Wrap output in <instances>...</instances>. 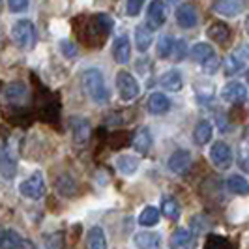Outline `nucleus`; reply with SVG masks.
I'll return each instance as SVG.
<instances>
[{"instance_id": "1", "label": "nucleus", "mask_w": 249, "mask_h": 249, "mask_svg": "<svg viewBox=\"0 0 249 249\" xmlns=\"http://www.w3.org/2000/svg\"><path fill=\"white\" fill-rule=\"evenodd\" d=\"M81 81H83V88L88 94V98L94 103L100 105L109 100V88L105 85V77L98 68H87L83 71Z\"/></svg>"}, {"instance_id": "2", "label": "nucleus", "mask_w": 249, "mask_h": 249, "mask_svg": "<svg viewBox=\"0 0 249 249\" xmlns=\"http://www.w3.org/2000/svg\"><path fill=\"white\" fill-rule=\"evenodd\" d=\"M12 37L13 41L17 43V47H21V49L25 51L32 49L37 41L36 26H34L32 21H28V19H19L12 26Z\"/></svg>"}, {"instance_id": "3", "label": "nucleus", "mask_w": 249, "mask_h": 249, "mask_svg": "<svg viewBox=\"0 0 249 249\" xmlns=\"http://www.w3.org/2000/svg\"><path fill=\"white\" fill-rule=\"evenodd\" d=\"M19 193L25 197V199L30 200H39L45 197L47 193V186H45V180H43V175L36 171L28 176L26 180H23L19 184Z\"/></svg>"}, {"instance_id": "4", "label": "nucleus", "mask_w": 249, "mask_h": 249, "mask_svg": "<svg viewBox=\"0 0 249 249\" xmlns=\"http://www.w3.org/2000/svg\"><path fill=\"white\" fill-rule=\"evenodd\" d=\"M116 90H118V96L124 101H133L141 94L137 79L125 70H120L116 73Z\"/></svg>"}, {"instance_id": "5", "label": "nucleus", "mask_w": 249, "mask_h": 249, "mask_svg": "<svg viewBox=\"0 0 249 249\" xmlns=\"http://www.w3.org/2000/svg\"><path fill=\"white\" fill-rule=\"evenodd\" d=\"M210 161L219 171H227L232 165V150L225 141H215L210 148Z\"/></svg>"}, {"instance_id": "6", "label": "nucleus", "mask_w": 249, "mask_h": 249, "mask_svg": "<svg viewBox=\"0 0 249 249\" xmlns=\"http://www.w3.org/2000/svg\"><path fill=\"white\" fill-rule=\"evenodd\" d=\"M219 94H221V100L227 101V103H232V105L244 103V101L248 100V88H246L244 83H240L236 79L225 83Z\"/></svg>"}, {"instance_id": "7", "label": "nucleus", "mask_w": 249, "mask_h": 249, "mask_svg": "<svg viewBox=\"0 0 249 249\" xmlns=\"http://www.w3.org/2000/svg\"><path fill=\"white\" fill-rule=\"evenodd\" d=\"M167 21V8L165 4L160 2V0H154L150 2L148 8H146V26L150 30H160Z\"/></svg>"}, {"instance_id": "8", "label": "nucleus", "mask_w": 249, "mask_h": 249, "mask_svg": "<svg viewBox=\"0 0 249 249\" xmlns=\"http://www.w3.org/2000/svg\"><path fill=\"white\" fill-rule=\"evenodd\" d=\"M175 19L178 26H182V28H195L199 25V12H197V8L193 4L184 2V4H180L176 8Z\"/></svg>"}, {"instance_id": "9", "label": "nucleus", "mask_w": 249, "mask_h": 249, "mask_svg": "<svg viewBox=\"0 0 249 249\" xmlns=\"http://www.w3.org/2000/svg\"><path fill=\"white\" fill-rule=\"evenodd\" d=\"M248 58H249L248 45H242V47H238L236 51H232V53L227 56V60H225V73L229 75V77L238 73V71L244 68V64H246Z\"/></svg>"}, {"instance_id": "10", "label": "nucleus", "mask_w": 249, "mask_h": 249, "mask_svg": "<svg viewBox=\"0 0 249 249\" xmlns=\"http://www.w3.org/2000/svg\"><path fill=\"white\" fill-rule=\"evenodd\" d=\"M191 160H193V156H191V152L186 148H180L173 152L171 154V158H169V171L171 173H175V175H184L187 169H189V165H191Z\"/></svg>"}, {"instance_id": "11", "label": "nucleus", "mask_w": 249, "mask_h": 249, "mask_svg": "<svg viewBox=\"0 0 249 249\" xmlns=\"http://www.w3.org/2000/svg\"><path fill=\"white\" fill-rule=\"evenodd\" d=\"M133 246L137 249H163L161 236L154 231H139L133 236Z\"/></svg>"}, {"instance_id": "12", "label": "nucleus", "mask_w": 249, "mask_h": 249, "mask_svg": "<svg viewBox=\"0 0 249 249\" xmlns=\"http://www.w3.org/2000/svg\"><path fill=\"white\" fill-rule=\"evenodd\" d=\"M169 246H171V249H195L197 240H195L193 232H189L186 229H176L171 234Z\"/></svg>"}, {"instance_id": "13", "label": "nucleus", "mask_w": 249, "mask_h": 249, "mask_svg": "<svg viewBox=\"0 0 249 249\" xmlns=\"http://www.w3.org/2000/svg\"><path fill=\"white\" fill-rule=\"evenodd\" d=\"M112 56L118 64H127L131 58V43L127 36H116L112 41Z\"/></svg>"}, {"instance_id": "14", "label": "nucleus", "mask_w": 249, "mask_h": 249, "mask_svg": "<svg viewBox=\"0 0 249 249\" xmlns=\"http://www.w3.org/2000/svg\"><path fill=\"white\" fill-rule=\"evenodd\" d=\"M114 165H116V171L120 175L129 178V176H133L139 171V158L133 156V154H120L114 160Z\"/></svg>"}, {"instance_id": "15", "label": "nucleus", "mask_w": 249, "mask_h": 249, "mask_svg": "<svg viewBox=\"0 0 249 249\" xmlns=\"http://www.w3.org/2000/svg\"><path fill=\"white\" fill-rule=\"evenodd\" d=\"M171 100L163 94V92H154V94H150L148 101H146V109H148L150 114H156V116H160V114H165V112L171 111Z\"/></svg>"}, {"instance_id": "16", "label": "nucleus", "mask_w": 249, "mask_h": 249, "mask_svg": "<svg viewBox=\"0 0 249 249\" xmlns=\"http://www.w3.org/2000/svg\"><path fill=\"white\" fill-rule=\"evenodd\" d=\"M0 175L6 180H13L17 175V160L6 146H0Z\"/></svg>"}, {"instance_id": "17", "label": "nucleus", "mask_w": 249, "mask_h": 249, "mask_svg": "<svg viewBox=\"0 0 249 249\" xmlns=\"http://www.w3.org/2000/svg\"><path fill=\"white\" fill-rule=\"evenodd\" d=\"M160 87L169 92H180L184 88V77L180 73V70H167L160 77Z\"/></svg>"}, {"instance_id": "18", "label": "nucleus", "mask_w": 249, "mask_h": 249, "mask_svg": "<svg viewBox=\"0 0 249 249\" xmlns=\"http://www.w3.org/2000/svg\"><path fill=\"white\" fill-rule=\"evenodd\" d=\"M70 125H71V135H73V141L77 144H85L90 137V122L87 118H79V116H73L70 120Z\"/></svg>"}, {"instance_id": "19", "label": "nucleus", "mask_w": 249, "mask_h": 249, "mask_svg": "<svg viewBox=\"0 0 249 249\" xmlns=\"http://www.w3.org/2000/svg\"><path fill=\"white\" fill-rule=\"evenodd\" d=\"M212 10L223 17H238L244 12V4L238 0H219V2H213Z\"/></svg>"}, {"instance_id": "20", "label": "nucleus", "mask_w": 249, "mask_h": 249, "mask_svg": "<svg viewBox=\"0 0 249 249\" xmlns=\"http://www.w3.org/2000/svg\"><path fill=\"white\" fill-rule=\"evenodd\" d=\"M87 249H109V246H107V236H105L103 227L96 225V227H90V229H88Z\"/></svg>"}, {"instance_id": "21", "label": "nucleus", "mask_w": 249, "mask_h": 249, "mask_svg": "<svg viewBox=\"0 0 249 249\" xmlns=\"http://www.w3.org/2000/svg\"><path fill=\"white\" fill-rule=\"evenodd\" d=\"M189 56L195 60V62H199L200 66L204 62H208L212 56H215V51L210 43H206V41H199V43H195L191 49H189Z\"/></svg>"}, {"instance_id": "22", "label": "nucleus", "mask_w": 249, "mask_h": 249, "mask_svg": "<svg viewBox=\"0 0 249 249\" xmlns=\"http://www.w3.org/2000/svg\"><path fill=\"white\" fill-rule=\"evenodd\" d=\"M154 43V32L146 25H139L135 28V47L139 53H146Z\"/></svg>"}, {"instance_id": "23", "label": "nucleus", "mask_w": 249, "mask_h": 249, "mask_svg": "<svg viewBox=\"0 0 249 249\" xmlns=\"http://www.w3.org/2000/svg\"><path fill=\"white\" fill-rule=\"evenodd\" d=\"M212 137H213L212 124L208 120H200L199 124L195 125V129H193V141H195V144L204 146V144H208L212 141Z\"/></svg>"}, {"instance_id": "24", "label": "nucleus", "mask_w": 249, "mask_h": 249, "mask_svg": "<svg viewBox=\"0 0 249 249\" xmlns=\"http://www.w3.org/2000/svg\"><path fill=\"white\" fill-rule=\"evenodd\" d=\"M227 189L234 195L246 197L249 195V182L242 175H231L227 178Z\"/></svg>"}, {"instance_id": "25", "label": "nucleus", "mask_w": 249, "mask_h": 249, "mask_svg": "<svg viewBox=\"0 0 249 249\" xmlns=\"http://www.w3.org/2000/svg\"><path fill=\"white\" fill-rule=\"evenodd\" d=\"M160 208L156 206H144L141 213H139V225L142 229H150V227H156L158 221H160Z\"/></svg>"}, {"instance_id": "26", "label": "nucleus", "mask_w": 249, "mask_h": 249, "mask_svg": "<svg viewBox=\"0 0 249 249\" xmlns=\"http://www.w3.org/2000/svg\"><path fill=\"white\" fill-rule=\"evenodd\" d=\"M150 146H152V133L148 127H141L133 139V148L137 150L139 154H146Z\"/></svg>"}, {"instance_id": "27", "label": "nucleus", "mask_w": 249, "mask_h": 249, "mask_svg": "<svg viewBox=\"0 0 249 249\" xmlns=\"http://www.w3.org/2000/svg\"><path fill=\"white\" fill-rule=\"evenodd\" d=\"M206 34L210 39L213 41H217V43H225L229 36H231V30H229V26L221 23V21H217V23H212V25L208 26V30H206Z\"/></svg>"}, {"instance_id": "28", "label": "nucleus", "mask_w": 249, "mask_h": 249, "mask_svg": "<svg viewBox=\"0 0 249 249\" xmlns=\"http://www.w3.org/2000/svg\"><path fill=\"white\" fill-rule=\"evenodd\" d=\"M4 94H6V100L12 101V103H19V101L25 100L26 96V87L25 83H19V81H15V83H10L6 90H4Z\"/></svg>"}, {"instance_id": "29", "label": "nucleus", "mask_w": 249, "mask_h": 249, "mask_svg": "<svg viewBox=\"0 0 249 249\" xmlns=\"http://www.w3.org/2000/svg\"><path fill=\"white\" fill-rule=\"evenodd\" d=\"M161 212L173 219V221H178L180 219V213H182V208H180V202L175 199V197H163L161 200Z\"/></svg>"}, {"instance_id": "30", "label": "nucleus", "mask_w": 249, "mask_h": 249, "mask_svg": "<svg viewBox=\"0 0 249 249\" xmlns=\"http://www.w3.org/2000/svg\"><path fill=\"white\" fill-rule=\"evenodd\" d=\"M175 37L171 36H161L158 39V45H156V53L160 58H171L173 56V51H175Z\"/></svg>"}, {"instance_id": "31", "label": "nucleus", "mask_w": 249, "mask_h": 249, "mask_svg": "<svg viewBox=\"0 0 249 249\" xmlns=\"http://www.w3.org/2000/svg\"><path fill=\"white\" fill-rule=\"evenodd\" d=\"M23 240L25 238L21 236L17 231H13V229L4 231V240H2V248L0 249H21Z\"/></svg>"}, {"instance_id": "32", "label": "nucleus", "mask_w": 249, "mask_h": 249, "mask_svg": "<svg viewBox=\"0 0 249 249\" xmlns=\"http://www.w3.org/2000/svg\"><path fill=\"white\" fill-rule=\"evenodd\" d=\"M195 88H197V90H195V94H197V100L200 101V103H206V101H210L213 98V94H215V92H213V85L212 83H206V85H204V83H202V85H195Z\"/></svg>"}, {"instance_id": "33", "label": "nucleus", "mask_w": 249, "mask_h": 249, "mask_svg": "<svg viewBox=\"0 0 249 249\" xmlns=\"http://www.w3.org/2000/svg\"><path fill=\"white\" fill-rule=\"evenodd\" d=\"M45 248L47 249H62L64 248V236L62 232H51L45 236Z\"/></svg>"}, {"instance_id": "34", "label": "nucleus", "mask_w": 249, "mask_h": 249, "mask_svg": "<svg viewBox=\"0 0 249 249\" xmlns=\"http://www.w3.org/2000/svg\"><path fill=\"white\" fill-rule=\"evenodd\" d=\"M58 49H60V53H62L66 58L77 56V47H75L70 39H60V41H58Z\"/></svg>"}, {"instance_id": "35", "label": "nucleus", "mask_w": 249, "mask_h": 249, "mask_svg": "<svg viewBox=\"0 0 249 249\" xmlns=\"http://www.w3.org/2000/svg\"><path fill=\"white\" fill-rule=\"evenodd\" d=\"M186 53H189L186 41H184V39H176V41H175V51H173V58H175L176 62H180V60L186 56Z\"/></svg>"}, {"instance_id": "36", "label": "nucleus", "mask_w": 249, "mask_h": 249, "mask_svg": "<svg viewBox=\"0 0 249 249\" xmlns=\"http://www.w3.org/2000/svg\"><path fill=\"white\" fill-rule=\"evenodd\" d=\"M141 10H142V2L141 0H127V4H125L127 17H137Z\"/></svg>"}, {"instance_id": "37", "label": "nucleus", "mask_w": 249, "mask_h": 249, "mask_svg": "<svg viewBox=\"0 0 249 249\" xmlns=\"http://www.w3.org/2000/svg\"><path fill=\"white\" fill-rule=\"evenodd\" d=\"M238 165L244 173L249 175V148H240L238 152Z\"/></svg>"}, {"instance_id": "38", "label": "nucleus", "mask_w": 249, "mask_h": 249, "mask_svg": "<svg viewBox=\"0 0 249 249\" xmlns=\"http://www.w3.org/2000/svg\"><path fill=\"white\" fill-rule=\"evenodd\" d=\"M8 8H10V12H13V13H23L28 10V2H26V0H10V2H8Z\"/></svg>"}, {"instance_id": "39", "label": "nucleus", "mask_w": 249, "mask_h": 249, "mask_svg": "<svg viewBox=\"0 0 249 249\" xmlns=\"http://www.w3.org/2000/svg\"><path fill=\"white\" fill-rule=\"evenodd\" d=\"M217 68H219V58H217V54H215V56H212L208 62L202 64V70H204V73H208V75L215 73V71H217Z\"/></svg>"}, {"instance_id": "40", "label": "nucleus", "mask_w": 249, "mask_h": 249, "mask_svg": "<svg viewBox=\"0 0 249 249\" xmlns=\"http://www.w3.org/2000/svg\"><path fill=\"white\" fill-rule=\"evenodd\" d=\"M21 249H37L36 248V244L34 242H30V240H23V246H21Z\"/></svg>"}, {"instance_id": "41", "label": "nucleus", "mask_w": 249, "mask_h": 249, "mask_svg": "<svg viewBox=\"0 0 249 249\" xmlns=\"http://www.w3.org/2000/svg\"><path fill=\"white\" fill-rule=\"evenodd\" d=\"M244 139H246V142L249 144V124L246 125V129H244Z\"/></svg>"}, {"instance_id": "42", "label": "nucleus", "mask_w": 249, "mask_h": 249, "mask_svg": "<svg viewBox=\"0 0 249 249\" xmlns=\"http://www.w3.org/2000/svg\"><path fill=\"white\" fill-rule=\"evenodd\" d=\"M246 32H248V36H249V15L246 17Z\"/></svg>"}, {"instance_id": "43", "label": "nucleus", "mask_w": 249, "mask_h": 249, "mask_svg": "<svg viewBox=\"0 0 249 249\" xmlns=\"http://www.w3.org/2000/svg\"><path fill=\"white\" fill-rule=\"evenodd\" d=\"M2 240H4V231L0 229V248H2Z\"/></svg>"}, {"instance_id": "44", "label": "nucleus", "mask_w": 249, "mask_h": 249, "mask_svg": "<svg viewBox=\"0 0 249 249\" xmlns=\"http://www.w3.org/2000/svg\"><path fill=\"white\" fill-rule=\"evenodd\" d=\"M246 81H248V85H249V68H248V71H246Z\"/></svg>"}]
</instances>
